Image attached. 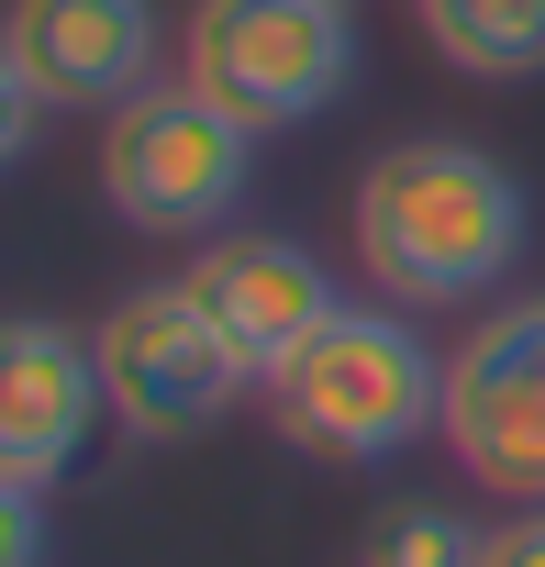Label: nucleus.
I'll use <instances>...</instances> for the list:
<instances>
[{
	"label": "nucleus",
	"mask_w": 545,
	"mask_h": 567,
	"mask_svg": "<svg viewBox=\"0 0 545 567\" xmlns=\"http://www.w3.org/2000/svg\"><path fill=\"white\" fill-rule=\"evenodd\" d=\"M346 223H357V267L390 290V312H456V301L501 290L534 234L523 178L456 134H412V145L368 156Z\"/></svg>",
	"instance_id": "1"
},
{
	"label": "nucleus",
	"mask_w": 545,
	"mask_h": 567,
	"mask_svg": "<svg viewBox=\"0 0 545 567\" xmlns=\"http://www.w3.org/2000/svg\"><path fill=\"white\" fill-rule=\"evenodd\" d=\"M267 412H279V434L301 456L368 467V456H401L412 434L445 423V357L423 346L412 312H335L267 379Z\"/></svg>",
	"instance_id": "2"
},
{
	"label": "nucleus",
	"mask_w": 545,
	"mask_h": 567,
	"mask_svg": "<svg viewBox=\"0 0 545 567\" xmlns=\"http://www.w3.org/2000/svg\"><path fill=\"white\" fill-rule=\"evenodd\" d=\"M256 123H234L200 79H145L101 123V200L134 234H234V200L256 178Z\"/></svg>",
	"instance_id": "3"
},
{
	"label": "nucleus",
	"mask_w": 545,
	"mask_h": 567,
	"mask_svg": "<svg viewBox=\"0 0 545 567\" xmlns=\"http://www.w3.org/2000/svg\"><path fill=\"white\" fill-rule=\"evenodd\" d=\"M178 79H200L256 134H301L357 90V12L346 0H189Z\"/></svg>",
	"instance_id": "4"
},
{
	"label": "nucleus",
	"mask_w": 545,
	"mask_h": 567,
	"mask_svg": "<svg viewBox=\"0 0 545 567\" xmlns=\"http://www.w3.org/2000/svg\"><path fill=\"white\" fill-rule=\"evenodd\" d=\"M90 346H101L112 423L145 434V445H178V434L223 423V412L256 390V368L223 346V323L200 312L189 278H145V290H123V301L90 323Z\"/></svg>",
	"instance_id": "5"
},
{
	"label": "nucleus",
	"mask_w": 545,
	"mask_h": 567,
	"mask_svg": "<svg viewBox=\"0 0 545 567\" xmlns=\"http://www.w3.org/2000/svg\"><path fill=\"white\" fill-rule=\"evenodd\" d=\"M434 434L490 501H512V512L545 501V301H501L445 346V423Z\"/></svg>",
	"instance_id": "6"
},
{
	"label": "nucleus",
	"mask_w": 545,
	"mask_h": 567,
	"mask_svg": "<svg viewBox=\"0 0 545 567\" xmlns=\"http://www.w3.org/2000/svg\"><path fill=\"white\" fill-rule=\"evenodd\" d=\"M112 423V390H101V346L79 323H45V312H0V478L23 489H56Z\"/></svg>",
	"instance_id": "7"
},
{
	"label": "nucleus",
	"mask_w": 545,
	"mask_h": 567,
	"mask_svg": "<svg viewBox=\"0 0 545 567\" xmlns=\"http://www.w3.org/2000/svg\"><path fill=\"white\" fill-rule=\"evenodd\" d=\"M189 290H200V312L223 323V346L256 368V390L346 312L335 278H323V256L290 245V234H212V245L189 256Z\"/></svg>",
	"instance_id": "8"
},
{
	"label": "nucleus",
	"mask_w": 545,
	"mask_h": 567,
	"mask_svg": "<svg viewBox=\"0 0 545 567\" xmlns=\"http://www.w3.org/2000/svg\"><path fill=\"white\" fill-rule=\"evenodd\" d=\"M0 45L45 112H123L156 79V0H12Z\"/></svg>",
	"instance_id": "9"
},
{
	"label": "nucleus",
	"mask_w": 545,
	"mask_h": 567,
	"mask_svg": "<svg viewBox=\"0 0 545 567\" xmlns=\"http://www.w3.org/2000/svg\"><path fill=\"white\" fill-rule=\"evenodd\" d=\"M412 23L456 79H534L545 68V0H412Z\"/></svg>",
	"instance_id": "10"
},
{
	"label": "nucleus",
	"mask_w": 545,
	"mask_h": 567,
	"mask_svg": "<svg viewBox=\"0 0 545 567\" xmlns=\"http://www.w3.org/2000/svg\"><path fill=\"white\" fill-rule=\"evenodd\" d=\"M479 545H490V523H467L445 501H401V512L368 523L357 567H479Z\"/></svg>",
	"instance_id": "11"
},
{
	"label": "nucleus",
	"mask_w": 545,
	"mask_h": 567,
	"mask_svg": "<svg viewBox=\"0 0 545 567\" xmlns=\"http://www.w3.org/2000/svg\"><path fill=\"white\" fill-rule=\"evenodd\" d=\"M34 134H45V101H34V79H23V56L0 45V178H12V167L34 156Z\"/></svg>",
	"instance_id": "12"
},
{
	"label": "nucleus",
	"mask_w": 545,
	"mask_h": 567,
	"mask_svg": "<svg viewBox=\"0 0 545 567\" xmlns=\"http://www.w3.org/2000/svg\"><path fill=\"white\" fill-rule=\"evenodd\" d=\"M0 567H45V489L0 478Z\"/></svg>",
	"instance_id": "13"
},
{
	"label": "nucleus",
	"mask_w": 545,
	"mask_h": 567,
	"mask_svg": "<svg viewBox=\"0 0 545 567\" xmlns=\"http://www.w3.org/2000/svg\"><path fill=\"white\" fill-rule=\"evenodd\" d=\"M479 567H545V501H534V512H512V523H490Z\"/></svg>",
	"instance_id": "14"
}]
</instances>
